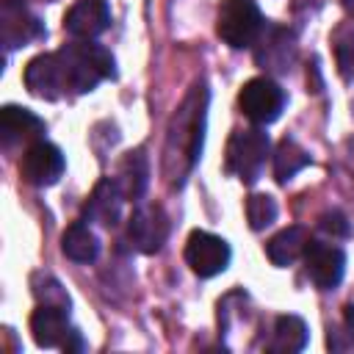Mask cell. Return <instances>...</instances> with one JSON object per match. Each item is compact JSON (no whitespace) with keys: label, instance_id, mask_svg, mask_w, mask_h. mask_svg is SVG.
I'll use <instances>...</instances> for the list:
<instances>
[{"label":"cell","instance_id":"cell-13","mask_svg":"<svg viewBox=\"0 0 354 354\" xmlns=\"http://www.w3.org/2000/svg\"><path fill=\"white\" fill-rule=\"evenodd\" d=\"M44 136V119L19 105H3L0 111V144L3 149H14L17 144H36Z\"/></svg>","mask_w":354,"mask_h":354},{"label":"cell","instance_id":"cell-12","mask_svg":"<svg viewBox=\"0 0 354 354\" xmlns=\"http://www.w3.org/2000/svg\"><path fill=\"white\" fill-rule=\"evenodd\" d=\"M22 80H25V88L39 100H58L61 94H66L58 53H41L30 58Z\"/></svg>","mask_w":354,"mask_h":354},{"label":"cell","instance_id":"cell-22","mask_svg":"<svg viewBox=\"0 0 354 354\" xmlns=\"http://www.w3.org/2000/svg\"><path fill=\"white\" fill-rule=\"evenodd\" d=\"M277 202L268 196V194H252L249 199H246V218H249V227L254 230V232H260V230H266V227H271L274 221H277Z\"/></svg>","mask_w":354,"mask_h":354},{"label":"cell","instance_id":"cell-25","mask_svg":"<svg viewBox=\"0 0 354 354\" xmlns=\"http://www.w3.org/2000/svg\"><path fill=\"white\" fill-rule=\"evenodd\" d=\"M346 335H348V340H351V348H354V304H348L346 307Z\"/></svg>","mask_w":354,"mask_h":354},{"label":"cell","instance_id":"cell-3","mask_svg":"<svg viewBox=\"0 0 354 354\" xmlns=\"http://www.w3.org/2000/svg\"><path fill=\"white\" fill-rule=\"evenodd\" d=\"M268 149H271V141L263 130H257V127L235 130L227 141V155H224L227 174H232L243 185H254L266 169Z\"/></svg>","mask_w":354,"mask_h":354},{"label":"cell","instance_id":"cell-21","mask_svg":"<svg viewBox=\"0 0 354 354\" xmlns=\"http://www.w3.org/2000/svg\"><path fill=\"white\" fill-rule=\"evenodd\" d=\"M310 163V155H307V149L296 141V138H282L279 144H277V149H274V177H277V183H288V180H293L304 166Z\"/></svg>","mask_w":354,"mask_h":354},{"label":"cell","instance_id":"cell-7","mask_svg":"<svg viewBox=\"0 0 354 354\" xmlns=\"http://www.w3.org/2000/svg\"><path fill=\"white\" fill-rule=\"evenodd\" d=\"M185 263L191 266V271L202 279H210L221 271H227L230 266V243L213 232H205V230H194L185 241Z\"/></svg>","mask_w":354,"mask_h":354},{"label":"cell","instance_id":"cell-20","mask_svg":"<svg viewBox=\"0 0 354 354\" xmlns=\"http://www.w3.org/2000/svg\"><path fill=\"white\" fill-rule=\"evenodd\" d=\"M304 346H307V324L299 315H277L274 332L266 348L277 354H293V351H301Z\"/></svg>","mask_w":354,"mask_h":354},{"label":"cell","instance_id":"cell-6","mask_svg":"<svg viewBox=\"0 0 354 354\" xmlns=\"http://www.w3.org/2000/svg\"><path fill=\"white\" fill-rule=\"evenodd\" d=\"M47 36L44 22L28 8L25 0H3L0 3V41L6 50L25 47Z\"/></svg>","mask_w":354,"mask_h":354},{"label":"cell","instance_id":"cell-19","mask_svg":"<svg viewBox=\"0 0 354 354\" xmlns=\"http://www.w3.org/2000/svg\"><path fill=\"white\" fill-rule=\"evenodd\" d=\"M61 252L75 263H94L100 254V238L91 232L86 221H75L66 227L61 238Z\"/></svg>","mask_w":354,"mask_h":354},{"label":"cell","instance_id":"cell-17","mask_svg":"<svg viewBox=\"0 0 354 354\" xmlns=\"http://www.w3.org/2000/svg\"><path fill=\"white\" fill-rule=\"evenodd\" d=\"M116 183L124 194V199H141L147 185H149V160L144 155V149H133L122 158L119 171H116Z\"/></svg>","mask_w":354,"mask_h":354},{"label":"cell","instance_id":"cell-1","mask_svg":"<svg viewBox=\"0 0 354 354\" xmlns=\"http://www.w3.org/2000/svg\"><path fill=\"white\" fill-rule=\"evenodd\" d=\"M207 86L194 83V88L185 94L180 108L174 111L166 133V149H163V174L169 177L171 188H180L188 174L194 171L202 141H205V119H207Z\"/></svg>","mask_w":354,"mask_h":354},{"label":"cell","instance_id":"cell-11","mask_svg":"<svg viewBox=\"0 0 354 354\" xmlns=\"http://www.w3.org/2000/svg\"><path fill=\"white\" fill-rule=\"evenodd\" d=\"M72 332H75V326H69V307L41 301L30 313V335H33L36 346H41V348H55V346L64 348V343L69 340Z\"/></svg>","mask_w":354,"mask_h":354},{"label":"cell","instance_id":"cell-2","mask_svg":"<svg viewBox=\"0 0 354 354\" xmlns=\"http://www.w3.org/2000/svg\"><path fill=\"white\" fill-rule=\"evenodd\" d=\"M58 53L61 72H64V88L69 94H88L94 91L102 80L116 75V61L113 55L88 39H77L72 44H64Z\"/></svg>","mask_w":354,"mask_h":354},{"label":"cell","instance_id":"cell-24","mask_svg":"<svg viewBox=\"0 0 354 354\" xmlns=\"http://www.w3.org/2000/svg\"><path fill=\"white\" fill-rule=\"evenodd\" d=\"M337 64H340V72L343 77H354V39H343L337 44Z\"/></svg>","mask_w":354,"mask_h":354},{"label":"cell","instance_id":"cell-18","mask_svg":"<svg viewBox=\"0 0 354 354\" xmlns=\"http://www.w3.org/2000/svg\"><path fill=\"white\" fill-rule=\"evenodd\" d=\"M307 241H310V235H307L304 227H299V224H296V227H285V230H279V232L266 243V254H268V260H271L274 266L285 268V266L296 263V260L304 254Z\"/></svg>","mask_w":354,"mask_h":354},{"label":"cell","instance_id":"cell-26","mask_svg":"<svg viewBox=\"0 0 354 354\" xmlns=\"http://www.w3.org/2000/svg\"><path fill=\"white\" fill-rule=\"evenodd\" d=\"M340 3H343V8H346V14H348V17L354 19V0H340Z\"/></svg>","mask_w":354,"mask_h":354},{"label":"cell","instance_id":"cell-10","mask_svg":"<svg viewBox=\"0 0 354 354\" xmlns=\"http://www.w3.org/2000/svg\"><path fill=\"white\" fill-rule=\"evenodd\" d=\"M64 169H66L64 152H61L55 144H50V141H36V144H30V147L25 149L22 160H19V174H22V180L30 183V185H39V188L55 185V183L61 180Z\"/></svg>","mask_w":354,"mask_h":354},{"label":"cell","instance_id":"cell-15","mask_svg":"<svg viewBox=\"0 0 354 354\" xmlns=\"http://www.w3.org/2000/svg\"><path fill=\"white\" fill-rule=\"evenodd\" d=\"M111 28V8L105 0H77L64 14V30L75 39H97Z\"/></svg>","mask_w":354,"mask_h":354},{"label":"cell","instance_id":"cell-14","mask_svg":"<svg viewBox=\"0 0 354 354\" xmlns=\"http://www.w3.org/2000/svg\"><path fill=\"white\" fill-rule=\"evenodd\" d=\"M257 50H254V61L257 66L268 69V72H288L293 58H296V39L288 28L279 25H266L263 36L257 39Z\"/></svg>","mask_w":354,"mask_h":354},{"label":"cell","instance_id":"cell-8","mask_svg":"<svg viewBox=\"0 0 354 354\" xmlns=\"http://www.w3.org/2000/svg\"><path fill=\"white\" fill-rule=\"evenodd\" d=\"M304 268L318 290H335L346 274V252L326 241H307L304 246Z\"/></svg>","mask_w":354,"mask_h":354},{"label":"cell","instance_id":"cell-4","mask_svg":"<svg viewBox=\"0 0 354 354\" xmlns=\"http://www.w3.org/2000/svg\"><path fill=\"white\" fill-rule=\"evenodd\" d=\"M266 30V19L254 0H221L216 14V33L232 50L254 47Z\"/></svg>","mask_w":354,"mask_h":354},{"label":"cell","instance_id":"cell-9","mask_svg":"<svg viewBox=\"0 0 354 354\" xmlns=\"http://www.w3.org/2000/svg\"><path fill=\"white\" fill-rule=\"evenodd\" d=\"M127 238L144 254L160 252L169 238V216L163 213V207L160 205H138L127 221Z\"/></svg>","mask_w":354,"mask_h":354},{"label":"cell","instance_id":"cell-23","mask_svg":"<svg viewBox=\"0 0 354 354\" xmlns=\"http://www.w3.org/2000/svg\"><path fill=\"white\" fill-rule=\"evenodd\" d=\"M318 227H321L326 235H332V238H348V235H351V224H348L346 216L337 213V210L324 213V216L318 218Z\"/></svg>","mask_w":354,"mask_h":354},{"label":"cell","instance_id":"cell-16","mask_svg":"<svg viewBox=\"0 0 354 354\" xmlns=\"http://www.w3.org/2000/svg\"><path fill=\"white\" fill-rule=\"evenodd\" d=\"M122 202H124V194H122L119 183L105 177V180H100L94 185L91 196L86 199L83 218L86 221H97L102 227H116L119 218H122Z\"/></svg>","mask_w":354,"mask_h":354},{"label":"cell","instance_id":"cell-5","mask_svg":"<svg viewBox=\"0 0 354 354\" xmlns=\"http://www.w3.org/2000/svg\"><path fill=\"white\" fill-rule=\"evenodd\" d=\"M238 105L249 122L271 124L279 119V113L285 108V91L271 77H252L243 83V88L238 94Z\"/></svg>","mask_w":354,"mask_h":354}]
</instances>
